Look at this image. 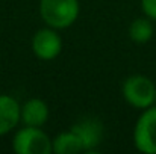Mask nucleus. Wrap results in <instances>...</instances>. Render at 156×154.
Wrapping results in <instances>:
<instances>
[{
    "label": "nucleus",
    "instance_id": "nucleus-9",
    "mask_svg": "<svg viewBox=\"0 0 156 154\" xmlns=\"http://www.w3.org/2000/svg\"><path fill=\"white\" fill-rule=\"evenodd\" d=\"M85 151L80 138L70 128V132L61 133L53 139V153L56 154H77Z\"/></svg>",
    "mask_w": 156,
    "mask_h": 154
},
{
    "label": "nucleus",
    "instance_id": "nucleus-7",
    "mask_svg": "<svg viewBox=\"0 0 156 154\" xmlns=\"http://www.w3.org/2000/svg\"><path fill=\"white\" fill-rule=\"evenodd\" d=\"M49 119V106L41 98H30L21 106L20 121L27 127H41Z\"/></svg>",
    "mask_w": 156,
    "mask_h": 154
},
{
    "label": "nucleus",
    "instance_id": "nucleus-4",
    "mask_svg": "<svg viewBox=\"0 0 156 154\" xmlns=\"http://www.w3.org/2000/svg\"><path fill=\"white\" fill-rule=\"evenodd\" d=\"M133 142L138 151L156 154V106L144 109L133 130Z\"/></svg>",
    "mask_w": 156,
    "mask_h": 154
},
{
    "label": "nucleus",
    "instance_id": "nucleus-6",
    "mask_svg": "<svg viewBox=\"0 0 156 154\" xmlns=\"http://www.w3.org/2000/svg\"><path fill=\"white\" fill-rule=\"evenodd\" d=\"M71 130L83 142L85 151H93L94 148H97L103 138V125L96 118H83L77 121L71 127Z\"/></svg>",
    "mask_w": 156,
    "mask_h": 154
},
{
    "label": "nucleus",
    "instance_id": "nucleus-8",
    "mask_svg": "<svg viewBox=\"0 0 156 154\" xmlns=\"http://www.w3.org/2000/svg\"><path fill=\"white\" fill-rule=\"evenodd\" d=\"M21 106L11 95H0V136L14 130L20 122Z\"/></svg>",
    "mask_w": 156,
    "mask_h": 154
},
{
    "label": "nucleus",
    "instance_id": "nucleus-11",
    "mask_svg": "<svg viewBox=\"0 0 156 154\" xmlns=\"http://www.w3.org/2000/svg\"><path fill=\"white\" fill-rule=\"evenodd\" d=\"M141 8L146 17L150 20H156V0H141Z\"/></svg>",
    "mask_w": 156,
    "mask_h": 154
},
{
    "label": "nucleus",
    "instance_id": "nucleus-5",
    "mask_svg": "<svg viewBox=\"0 0 156 154\" xmlns=\"http://www.w3.org/2000/svg\"><path fill=\"white\" fill-rule=\"evenodd\" d=\"M32 50L38 59L52 60L62 50V39L53 27L41 29L32 38Z\"/></svg>",
    "mask_w": 156,
    "mask_h": 154
},
{
    "label": "nucleus",
    "instance_id": "nucleus-3",
    "mask_svg": "<svg viewBox=\"0 0 156 154\" xmlns=\"http://www.w3.org/2000/svg\"><path fill=\"white\" fill-rule=\"evenodd\" d=\"M155 83L146 76H130L123 83V97L136 109H147L155 104Z\"/></svg>",
    "mask_w": 156,
    "mask_h": 154
},
{
    "label": "nucleus",
    "instance_id": "nucleus-2",
    "mask_svg": "<svg viewBox=\"0 0 156 154\" xmlns=\"http://www.w3.org/2000/svg\"><path fill=\"white\" fill-rule=\"evenodd\" d=\"M12 148L18 154H50L53 151V141L40 127L24 125L15 133Z\"/></svg>",
    "mask_w": 156,
    "mask_h": 154
},
{
    "label": "nucleus",
    "instance_id": "nucleus-12",
    "mask_svg": "<svg viewBox=\"0 0 156 154\" xmlns=\"http://www.w3.org/2000/svg\"><path fill=\"white\" fill-rule=\"evenodd\" d=\"M155 104H156V92H155Z\"/></svg>",
    "mask_w": 156,
    "mask_h": 154
},
{
    "label": "nucleus",
    "instance_id": "nucleus-1",
    "mask_svg": "<svg viewBox=\"0 0 156 154\" xmlns=\"http://www.w3.org/2000/svg\"><path fill=\"white\" fill-rule=\"evenodd\" d=\"M40 12L46 24L53 29L71 26L79 15L77 0H41Z\"/></svg>",
    "mask_w": 156,
    "mask_h": 154
},
{
    "label": "nucleus",
    "instance_id": "nucleus-10",
    "mask_svg": "<svg viewBox=\"0 0 156 154\" xmlns=\"http://www.w3.org/2000/svg\"><path fill=\"white\" fill-rule=\"evenodd\" d=\"M153 24L150 21V18H136L130 23L129 26V36L133 43H138V44H144L147 41L152 39L153 36Z\"/></svg>",
    "mask_w": 156,
    "mask_h": 154
}]
</instances>
